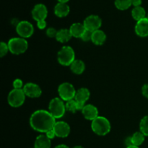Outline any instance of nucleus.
Here are the masks:
<instances>
[{"label": "nucleus", "instance_id": "obj_1", "mask_svg": "<svg viewBox=\"0 0 148 148\" xmlns=\"http://www.w3.org/2000/svg\"><path fill=\"white\" fill-rule=\"evenodd\" d=\"M56 119L46 110H37L32 114L30 118V125L35 131L46 133L52 130L56 124Z\"/></svg>", "mask_w": 148, "mask_h": 148}, {"label": "nucleus", "instance_id": "obj_2", "mask_svg": "<svg viewBox=\"0 0 148 148\" xmlns=\"http://www.w3.org/2000/svg\"><path fill=\"white\" fill-rule=\"evenodd\" d=\"M91 129L92 132L98 135H106L111 131V123L106 117L98 116L96 119L92 121Z\"/></svg>", "mask_w": 148, "mask_h": 148}, {"label": "nucleus", "instance_id": "obj_3", "mask_svg": "<svg viewBox=\"0 0 148 148\" xmlns=\"http://www.w3.org/2000/svg\"><path fill=\"white\" fill-rule=\"evenodd\" d=\"M7 44H8L10 51L15 55L25 53L28 47V43L27 40L21 37H15L10 39Z\"/></svg>", "mask_w": 148, "mask_h": 148}, {"label": "nucleus", "instance_id": "obj_4", "mask_svg": "<svg viewBox=\"0 0 148 148\" xmlns=\"http://www.w3.org/2000/svg\"><path fill=\"white\" fill-rule=\"evenodd\" d=\"M57 59L59 63L63 66H70L75 60V53L71 46H63L58 52Z\"/></svg>", "mask_w": 148, "mask_h": 148}, {"label": "nucleus", "instance_id": "obj_5", "mask_svg": "<svg viewBox=\"0 0 148 148\" xmlns=\"http://www.w3.org/2000/svg\"><path fill=\"white\" fill-rule=\"evenodd\" d=\"M66 106L63 100L60 98H54L50 101L49 105V111L55 119H60L64 116L66 112Z\"/></svg>", "mask_w": 148, "mask_h": 148}, {"label": "nucleus", "instance_id": "obj_6", "mask_svg": "<svg viewBox=\"0 0 148 148\" xmlns=\"http://www.w3.org/2000/svg\"><path fill=\"white\" fill-rule=\"evenodd\" d=\"M25 94L23 89H13L10 92L7 98L8 103L14 108H18L24 103Z\"/></svg>", "mask_w": 148, "mask_h": 148}, {"label": "nucleus", "instance_id": "obj_7", "mask_svg": "<svg viewBox=\"0 0 148 148\" xmlns=\"http://www.w3.org/2000/svg\"><path fill=\"white\" fill-rule=\"evenodd\" d=\"M75 88L73 85L69 82H64L62 83L58 88L59 98L65 101H69L70 100L75 99L76 95Z\"/></svg>", "mask_w": 148, "mask_h": 148}, {"label": "nucleus", "instance_id": "obj_8", "mask_svg": "<svg viewBox=\"0 0 148 148\" xmlns=\"http://www.w3.org/2000/svg\"><path fill=\"white\" fill-rule=\"evenodd\" d=\"M16 32L20 36V37L27 38L33 36L34 33V27L30 22L23 20L19 22L16 25Z\"/></svg>", "mask_w": 148, "mask_h": 148}, {"label": "nucleus", "instance_id": "obj_9", "mask_svg": "<svg viewBox=\"0 0 148 148\" xmlns=\"http://www.w3.org/2000/svg\"><path fill=\"white\" fill-rule=\"evenodd\" d=\"M83 25H85L86 30L94 32L97 30H99L102 25V20L99 16L91 14L85 19Z\"/></svg>", "mask_w": 148, "mask_h": 148}, {"label": "nucleus", "instance_id": "obj_10", "mask_svg": "<svg viewBox=\"0 0 148 148\" xmlns=\"http://www.w3.org/2000/svg\"><path fill=\"white\" fill-rule=\"evenodd\" d=\"M32 17L36 22L46 20L48 15L47 7L43 4H38L32 10Z\"/></svg>", "mask_w": 148, "mask_h": 148}, {"label": "nucleus", "instance_id": "obj_11", "mask_svg": "<svg viewBox=\"0 0 148 148\" xmlns=\"http://www.w3.org/2000/svg\"><path fill=\"white\" fill-rule=\"evenodd\" d=\"M23 90L26 96L31 98H39L42 94V90L40 87L33 82H28L25 84Z\"/></svg>", "mask_w": 148, "mask_h": 148}, {"label": "nucleus", "instance_id": "obj_12", "mask_svg": "<svg viewBox=\"0 0 148 148\" xmlns=\"http://www.w3.org/2000/svg\"><path fill=\"white\" fill-rule=\"evenodd\" d=\"M56 136L60 138H65L70 134V127L65 121H57L53 128Z\"/></svg>", "mask_w": 148, "mask_h": 148}, {"label": "nucleus", "instance_id": "obj_13", "mask_svg": "<svg viewBox=\"0 0 148 148\" xmlns=\"http://www.w3.org/2000/svg\"><path fill=\"white\" fill-rule=\"evenodd\" d=\"M82 114L86 119L93 121L98 116V110L92 104H87L82 110Z\"/></svg>", "mask_w": 148, "mask_h": 148}, {"label": "nucleus", "instance_id": "obj_14", "mask_svg": "<svg viewBox=\"0 0 148 148\" xmlns=\"http://www.w3.org/2000/svg\"><path fill=\"white\" fill-rule=\"evenodd\" d=\"M135 33L140 37L148 36V19L147 17L137 22L135 25Z\"/></svg>", "mask_w": 148, "mask_h": 148}, {"label": "nucleus", "instance_id": "obj_15", "mask_svg": "<svg viewBox=\"0 0 148 148\" xmlns=\"http://www.w3.org/2000/svg\"><path fill=\"white\" fill-rule=\"evenodd\" d=\"M69 30H70L72 37L77 38H81L83 33L86 30V28H85L83 23L82 24L80 23H75L70 26Z\"/></svg>", "mask_w": 148, "mask_h": 148}, {"label": "nucleus", "instance_id": "obj_16", "mask_svg": "<svg viewBox=\"0 0 148 148\" xmlns=\"http://www.w3.org/2000/svg\"><path fill=\"white\" fill-rule=\"evenodd\" d=\"M70 12L69 6L66 3L59 2L54 7V14L59 17H64Z\"/></svg>", "mask_w": 148, "mask_h": 148}, {"label": "nucleus", "instance_id": "obj_17", "mask_svg": "<svg viewBox=\"0 0 148 148\" xmlns=\"http://www.w3.org/2000/svg\"><path fill=\"white\" fill-rule=\"evenodd\" d=\"M106 40V35L103 30H97L92 32L91 41L97 46H101Z\"/></svg>", "mask_w": 148, "mask_h": 148}, {"label": "nucleus", "instance_id": "obj_18", "mask_svg": "<svg viewBox=\"0 0 148 148\" xmlns=\"http://www.w3.org/2000/svg\"><path fill=\"white\" fill-rule=\"evenodd\" d=\"M34 148H51V140L44 134H40L36 137Z\"/></svg>", "mask_w": 148, "mask_h": 148}, {"label": "nucleus", "instance_id": "obj_19", "mask_svg": "<svg viewBox=\"0 0 148 148\" xmlns=\"http://www.w3.org/2000/svg\"><path fill=\"white\" fill-rule=\"evenodd\" d=\"M72 38V36L71 34L69 29L66 28H62L58 30L56 36V40L62 43H66L69 40H70Z\"/></svg>", "mask_w": 148, "mask_h": 148}, {"label": "nucleus", "instance_id": "obj_20", "mask_svg": "<svg viewBox=\"0 0 148 148\" xmlns=\"http://www.w3.org/2000/svg\"><path fill=\"white\" fill-rule=\"evenodd\" d=\"M90 96V92L88 88H82L77 90L75 100L77 102L85 103V102L89 99Z\"/></svg>", "mask_w": 148, "mask_h": 148}, {"label": "nucleus", "instance_id": "obj_21", "mask_svg": "<svg viewBox=\"0 0 148 148\" xmlns=\"http://www.w3.org/2000/svg\"><path fill=\"white\" fill-rule=\"evenodd\" d=\"M71 71L75 75H81L85 69V64L82 60L75 59L70 65Z\"/></svg>", "mask_w": 148, "mask_h": 148}, {"label": "nucleus", "instance_id": "obj_22", "mask_svg": "<svg viewBox=\"0 0 148 148\" xmlns=\"http://www.w3.org/2000/svg\"><path fill=\"white\" fill-rule=\"evenodd\" d=\"M132 16L137 21H139V20H141L147 17H146L145 10L141 6L133 8V10H132Z\"/></svg>", "mask_w": 148, "mask_h": 148}, {"label": "nucleus", "instance_id": "obj_23", "mask_svg": "<svg viewBox=\"0 0 148 148\" xmlns=\"http://www.w3.org/2000/svg\"><path fill=\"white\" fill-rule=\"evenodd\" d=\"M145 137V136L141 132H137L131 137L132 145L134 146L139 147V146L141 145L144 143Z\"/></svg>", "mask_w": 148, "mask_h": 148}, {"label": "nucleus", "instance_id": "obj_24", "mask_svg": "<svg viewBox=\"0 0 148 148\" xmlns=\"http://www.w3.org/2000/svg\"><path fill=\"white\" fill-rule=\"evenodd\" d=\"M115 6L118 10H126L132 6V0H115Z\"/></svg>", "mask_w": 148, "mask_h": 148}, {"label": "nucleus", "instance_id": "obj_25", "mask_svg": "<svg viewBox=\"0 0 148 148\" xmlns=\"http://www.w3.org/2000/svg\"><path fill=\"white\" fill-rule=\"evenodd\" d=\"M140 132L145 136H148V116H144L141 119L140 123Z\"/></svg>", "mask_w": 148, "mask_h": 148}, {"label": "nucleus", "instance_id": "obj_26", "mask_svg": "<svg viewBox=\"0 0 148 148\" xmlns=\"http://www.w3.org/2000/svg\"><path fill=\"white\" fill-rule=\"evenodd\" d=\"M65 106H66V110L68 111H70L72 113H75L76 111H77V101L75 99L66 101V103H65Z\"/></svg>", "mask_w": 148, "mask_h": 148}, {"label": "nucleus", "instance_id": "obj_27", "mask_svg": "<svg viewBox=\"0 0 148 148\" xmlns=\"http://www.w3.org/2000/svg\"><path fill=\"white\" fill-rule=\"evenodd\" d=\"M8 51H10L8 44L3 41L1 42V43H0V56L4 57L5 55H7Z\"/></svg>", "mask_w": 148, "mask_h": 148}, {"label": "nucleus", "instance_id": "obj_28", "mask_svg": "<svg viewBox=\"0 0 148 148\" xmlns=\"http://www.w3.org/2000/svg\"><path fill=\"white\" fill-rule=\"evenodd\" d=\"M92 32L86 30L85 31V33H83V35L82 36V37H81V39H82L83 41H89V40H91V39H92Z\"/></svg>", "mask_w": 148, "mask_h": 148}, {"label": "nucleus", "instance_id": "obj_29", "mask_svg": "<svg viewBox=\"0 0 148 148\" xmlns=\"http://www.w3.org/2000/svg\"><path fill=\"white\" fill-rule=\"evenodd\" d=\"M58 30H56L54 27H49L46 30V36L49 38H56Z\"/></svg>", "mask_w": 148, "mask_h": 148}, {"label": "nucleus", "instance_id": "obj_30", "mask_svg": "<svg viewBox=\"0 0 148 148\" xmlns=\"http://www.w3.org/2000/svg\"><path fill=\"white\" fill-rule=\"evenodd\" d=\"M23 82L22 79H16L13 82V88L14 89H23Z\"/></svg>", "mask_w": 148, "mask_h": 148}, {"label": "nucleus", "instance_id": "obj_31", "mask_svg": "<svg viewBox=\"0 0 148 148\" xmlns=\"http://www.w3.org/2000/svg\"><path fill=\"white\" fill-rule=\"evenodd\" d=\"M46 137H47L49 139H50V140H53L55 137H56V134H55L53 129H52V130H50L49 131H48L46 133Z\"/></svg>", "mask_w": 148, "mask_h": 148}, {"label": "nucleus", "instance_id": "obj_32", "mask_svg": "<svg viewBox=\"0 0 148 148\" xmlns=\"http://www.w3.org/2000/svg\"><path fill=\"white\" fill-rule=\"evenodd\" d=\"M142 93L143 96L148 98V84H145L142 88Z\"/></svg>", "mask_w": 148, "mask_h": 148}, {"label": "nucleus", "instance_id": "obj_33", "mask_svg": "<svg viewBox=\"0 0 148 148\" xmlns=\"http://www.w3.org/2000/svg\"><path fill=\"white\" fill-rule=\"evenodd\" d=\"M46 25H47V23H46V20H42V21L37 22V27L40 30H43V29L46 28Z\"/></svg>", "mask_w": 148, "mask_h": 148}, {"label": "nucleus", "instance_id": "obj_34", "mask_svg": "<svg viewBox=\"0 0 148 148\" xmlns=\"http://www.w3.org/2000/svg\"><path fill=\"white\" fill-rule=\"evenodd\" d=\"M142 4V0H132V5L134 7H140Z\"/></svg>", "mask_w": 148, "mask_h": 148}, {"label": "nucleus", "instance_id": "obj_35", "mask_svg": "<svg viewBox=\"0 0 148 148\" xmlns=\"http://www.w3.org/2000/svg\"><path fill=\"white\" fill-rule=\"evenodd\" d=\"M125 145L127 147H130V146L133 145H132V138L131 137H127V139L125 140Z\"/></svg>", "mask_w": 148, "mask_h": 148}, {"label": "nucleus", "instance_id": "obj_36", "mask_svg": "<svg viewBox=\"0 0 148 148\" xmlns=\"http://www.w3.org/2000/svg\"><path fill=\"white\" fill-rule=\"evenodd\" d=\"M55 148H69V147H68L67 145H66L62 144V145H59L56 146Z\"/></svg>", "mask_w": 148, "mask_h": 148}, {"label": "nucleus", "instance_id": "obj_37", "mask_svg": "<svg viewBox=\"0 0 148 148\" xmlns=\"http://www.w3.org/2000/svg\"><path fill=\"white\" fill-rule=\"evenodd\" d=\"M59 1V2H62V3H66L68 1H69V0H58Z\"/></svg>", "mask_w": 148, "mask_h": 148}, {"label": "nucleus", "instance_id": "obj_38", "mask_svg": "<svg viewBox=\"0 0 148 148\" xmlns=\"http://www.w3.org/2000/svg\"><path fill=\"white\" fill-rule=\"evenodd\" d=\"M127 148H140V147H137V146L132 145V146H130V147H127Z\"/></svg>", "mask_w": 148, "mask_h": 148}, {"label": "nucleus", "instance_id": "obj_39", "mask_svg": "<svg viewBox=\"0 0 148 148\" xmlns=\"http://www.w3.org/2000/svg\"><path fill=\"white\" fill-rule=\"evenodd\" d=\"M73 148H84V147H82V146L77 145V146H75V147H74Z\"/></svg>", "mask_w": 148, "mask_h": 148}, {"label": "nucleus", "instance_id": "obj_40", "mask_svg": "<svg viewBox=\"0 0 148 148\" xmlns=\"http://www.w3.org/2000/svg\"><path fill=\"white\" fill-rule=\"evenodd\" d=\"M147 18L148 19V14H147Z\"/></svg>", "mask_w": 148, "mask_h": 148}]
</instances>
